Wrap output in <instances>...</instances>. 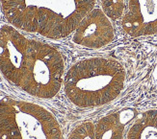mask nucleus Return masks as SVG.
<instances>
[{"instance_id": "obj_2", "label": "nucleus", "mask_w": 157, "mask_h": 139, "mask_svg": "<svg viewBox=\"0 0 157 139\" xmlns=\"http://www.w3.org/2000/svg\"><path fill=\"white\" fill-rule=\"evenodd\" d=\"M94 4L95 0H0L13 27L52 39L71 35Z\"/></svg>"}, {"instance_id": "obj_3", "label": "nucleus", "mask_w": 157, "mask_h": 139, "mask_svg": "<svg viewBox=\"0 0 157 139\" xmlns=\"http://www.w3.org/2000/svg\"><path fill=\"white\" fill-rule=\"evenodd\" d=\"M125 70L110 58H89L75 62L64 77V90L74 106H104L117 99L124 87Z\"/></svg>"}, {"instance_id": "obj_7", "label": "nucleus", "mask_w": 157, "mask_h": 139, "mask_svg": "<svg viewBox=\"0 0 157 139\" xmlns=\"http://www.w3.org/2000/svg\"><path fill=\"white\" fill-rule=\"evenodd\" d=\"M138 116L132 108L119 109L107 114L94 124L95 139H125L126 128Z\"/></svg>"}, {"instance_id": "obj_4", "label": "nucleus", "mask_w": 157, "mask_h": 139, "mask_svg": "<svg viewBox=\"0 0 157 139\" xmlns=\"http://www.w3.org/2000/svg\"><path fill=\"white\" fill-rule=\"evenodd\" d=\"M0 139H63L49 110L30 102L5 97L0 100Z\"/></svg>"}, {"instance_id": "obj_6", "label": "nucleus", "mask_w": 157, "mask_h": 139, "mask_svg": "<svg viewBox=\"0 0 157 139\" xmlns=\"http://www.w3.org/2000/svg\"><path fill=\"white\" fill-rule=\"evenodd\" d=\"M115 38L111 19L100 8H94L81 20L73 32L72 40L77 45L90 49L101 48Z\"/></svg>"}, {"instance_id": "obj_8", "label": "nucleus", "mask_w": 157, "mask_h": 139, "mask_svg": "<svg viewBox=\"0 0 157 139\" xmlns=\"http://www.w3.org/2000/svg\"><path fill=\"white\" fill-rule=\"evenodd\" d=\"M125 139H157V109L138 114L127 129Z\"/></svg>"}, {"instance_id": "obj_5", "label": "nucleus", "mask_w": 157, "mask_h": 139, "mask_svg": "<svg viewBox=\"0 0 157 139\" xmlns=\"http://www.w3.org/2000/svg\"><path fill=\"white\" fill-rule=\"evenodd\" d=\"M102 10L129 36L157 34V0H101Z\"/></svg>"}, {"instance_id": "obj_1", "label": "nucleus", "mask_w": 157, "mask_h": 139, "mask_svg": "<svg viewBox=\"0 0 157 139\" xmlns=\"http://www.w3.org/2000/svg\"><path fill=\"white\" fill-rule=\"evenodd\" d=\"M64 60L49 44L26 38L12 25L0 27V72L29 95L50 99L64 82Z\"/></svg>"}]
</instances>
